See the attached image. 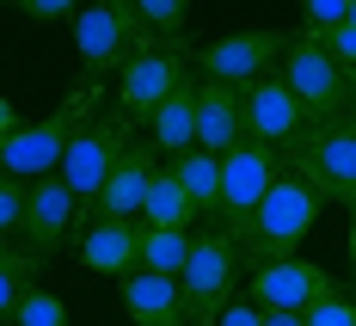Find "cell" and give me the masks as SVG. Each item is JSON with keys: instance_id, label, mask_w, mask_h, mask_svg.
I'll list each match as a JSON object with an SVG mask.
<instances>
[{"instance_id": "d590c367", "label": "cell", "mask_w": 356, "mask_h": 326, "mask_svg": "<svg viewBox=\"0 0 356 326\" xmlns=\"http://www.w3.org/2000/svg\"><path fill=\"white\" fill-rule=\"evenodd\" d=\"M0 6H6V0H0Z\"/></svg>"}, {"instance_id": "5b68a950", "label": "cell", "mask_w": 356, "mask_h": 326, "mask_svg": "<svg viewBox=\"0 0 356 326\" xmlns=\"http://www.w3.org/2000/svg\"><path fill=\"white\" fill-rule=\"evenodd\" d=\"M234 277H240V240L227 228H203L191 240V258L178 271V302H184V326H209L227 302H234Z\"/></svg>"}, {"instance_id": "4dcf8cb0", "label": "cell", "mask_w": 356, "mask_h": 326, "mask_svg": "<svg viewBox=\"0 0 356 326\" xmlns=\"http://www.w3.org/2000/svg\"><path fill=\"white\" fill-rule=\"evenodd\" d=\"M19 123H25V117H19V111H13V99H6V93H0V142H6V136H13V130H19Z\"/></svg>"}, {"instance_id": "d6a6232c", "label": "cell", "mask_w": 356, "mask_h": 326, "mask_svg": "<svg viewBox=\"0 0 356 326\" xmlns=\"http://www.w3.org/2000/svg\"><path fill=\"white\" fill-rule=\"evenodd\" d=\"M344 247H350V277H356V216H350V234H344Z\"/></svg>"}, {"instance_id": "5bb4252c", "label": "cell", "mask_w": 356, "mask_h": 326, "mask_svg": "<svg viewBox=\"0 0 356 326\" xmlns=\"http://www.w3.org/2000/svg\"><path fill=\"white\" fill-rule=\"evenodd\" d=\"M74 228H80V197L62 185V173H43V179H31V197H25V228H19L25 253H37V258L62 253Z\"/></svg>"}, {"instance_id": "52a82bcc", "label": "cell", "mask_w": 356, "mask_h": 326, "mask_svg": "<svg viewBox=\"0 0 356 326\" xmlns=\"http://www.w3.org/2000/svg\"><path fill=\"white\" fill-rule=\"evenodd\" d=\"M289 49V31H227L203 43V49H191V74L197 80H221V86H252L258 74H277Z\"/></svg>"}, {"instance_id": "8d00e7d4", "label": "cell", "mask_w": 356, "mask_h": 326, "mask_svg": "<svg viewBox=\"0 0 356 326\" xmlns=\"http://www.w3.org/2000/svg\"><path fill=\"white\" fill-rule=\"evenodd\" d=\"M0 326H6V320H0Z\"/></svg>"}, {"instance_id": "ba28073f", "label": "cell", "mask_w": 356, "mask_h": 326, "mask_svg": "<svg viewBox=\"0 0 356 326\" xmlns=\"http://www.w3.org/2000/svg\"><path fill=\"white\" fill-rule=\"evenodd\" d=\"M283 166H289V173H301L325 203H344V210H350V203H356V117L314 130L307 148H301L295 160H283Z\"/></svg>"}, {"instance_id": "ffe728a7", "label": "cell", "mask_w": 356, "mask_h": 326, "mask_svg": "<svg viewBox=\"0 0 356 326\" xmlns=\"http://www.w3.org/2000/svg\"><path fill=\"white\" fill-rule=\"evenodd\" d=\"M191 240H197V234H178V228H142V240H136V271L178 277L184 258H191Z\"/></svg>"}, {"instance_id": "8fae6325", "label": "cell", "mask_w": 356, "mask_h": 326, "mask_svg": "<svg viewBox=\"0 0 356 326\" xmlns=\"http://www.w3.org/2000/svg\"><path fill=\"white\" fill-rule=\"evenodd\" d=\"M184 62H191V49H184L178 37H172V43H147L142 56L117 74V111H123L129 123H147V117H154V105H160L178 80L191 74Z\"/></svg>"}, {"instance_id": "4fadbf2b", "label": "cell", "mask_w": 356, "mask_h": 326, "mask_svg": "<svg viewBox=\"0 0 356 326\" xmlns=\"http://www.w3.org/2000/svg\"><path fill=\"white\" fill-rule=\"evenodd\" d=\"M332 290V271L314 265V258H277V265H252V284L246 295L264 308V314H307L320 295Z\"/></svg>"}, {"instance_id": "83f0119b", "label": "cell", "mask_w": 356, "mask_h": 326, "mask_svg": "<svg viewBox=\"0 0 356 326\" xmlns=\"http://www.w3.org/2000/svg\"><path fill=\"white\" fill-rule=\"evenodd\" d=\"M13 6H19L25 19H37V25H56V19H74L86 0H13Z\"/></svg>"}, {"instance_id": "ac0fdd59", "label": "cell", "mask_w": 356, "mask_h": 326, "mask_svg": "<svg viewBox=\"0 0 356 326\" xmlns=\"http://www.w3.org/2000/svg\"><path fill=\"white\" fill-rule=\"evenodd\" d=\"M147 130H154V148H160L166 160H178V154H191V148H197V74H184L172 93L154 105Z\"/></svg>"}, {"instance_id": "f546056e", "label": "cell", "mask_w": 356, "mask_h": 326, "mask_svg": "<svg viewBox=\"0 0 356 326\" xmlns=\"http://www.w3.org/2000/svg\"><path fill=\"white\" fill-rule=\"evenodd\" d=\"M209 326H264V308H258L252 295H234V302H227V308H221Z\"/></svg>"}, {"instance_id": "30bf717a", "label": "cell", "mask_w": 356, "mask_h": 326, "mask_svg": "<svg viewBox=\"0 0 356 326\" xmlns=\"http://www.w3.org/2000/svg\"><path fill=\"white\" fill-rule=\"evenodd\" d=\"M277 173H283V154H270L258 142H240V148L221 154V228L227 234H240L258 216V203L277 185Z\"/></svg>"}, {"instance_id": "9c48e42d", "label": "cell", "mask_w": 356, "mask_h": 326, "mask_svg": "<svg viewBox=\"0 0 356 326\" xmlns=\"http://www.w3.org/2000/svg\"><path fill=\"white\" fill-rule=\"evenodd\" d=\"M129 154V117L123 111H111V117H86V130L68 142L62 154V185H68L80 203H92L99 197V185L111 179V166Z\"/></svg>"}, {"instance_id": "8992f818", "label": "cell", "mask_w": 356, "mask_h": 326, "mask_svg": "<svg viewBox=\"0 0 356 326\" xmlns=\"http://www.w3.org/2000/svg\"><path fill=\"white\" fill-rule=\"evenodd\" d=\"M240 123H246V142L270 148L283 160H295L307 148V136H314L301 99L283 86V74H258L252 86H240Z\"/></svg>"}, {"instance_id": "d4e9b609", "label": "cell", "mask_w": 356, "mask_h": 326, "mask_svg": "<svg viewBox=\"0 0 356 326\" xmlns=\"http://www.w3.org/2000/svg\"><path fill=\"white\" fill-rule=\"evenodd\" d=\"M25 197H31V185L13 179V173H0V247L19 240V228H25Z\"/></svg>"}, {"instance_id": "7c38bea8", "label": "cell", "mask_w": 356, "mask_h": 326, "mask_svg": "<svg viewBox=\"0 0 356 326\" xmlns=\"http://www.w3.org/2000/svg\"><path fill=\"white\" fill-rule=\"evenodd\" d=\"M160 179V148L154 142H129V154L111 166V179L99 185L92 203H80V228L86 222H142V203Z\"/></svg>"}, {"instance_id": "484cf974", "label": "cell", "mask_w": 356, "mask_h": 326, "mask_svg": "<svg viewBox=\"0 0 356 326\" xmlns=\"http://www.w3.org/2000/svg\"><path fill=\"white\" fill-rule=\"evenodd\" d=\"M307 326H356V295L332 284V290L307 308Z\"/></svg>"}, {"instance_id": "836d02e7", "label": "cell", "mask_w": 356, "mask_h": 326, "mask_svg": "<svg viewBox=\"0 0 356 326\" xmlns=\"http://www.w3.org/2000/svg\"><path fill=\"white\" fill-rule=\"evenodd\" d=\"M350 25H356V0H350Z\"/></svg>"}, {"instance_id": "277c9868", "label": "cell", "mask_w": 356, "mask_h": 326, "mask_svg": "<svg viewBox=\"0 0 356 326\" xmlns=\"http://www.w3.org/2000/svg\"><path fill=\"white\" fill-rule=\"evenodd\" d=\"M147 43H160V37H147V25L136 19L129 0H86L74 13V56H80V74L86 80L123 74Z\"/></svg>"}, {"instance_id": "f1b7e54d", "label": "cell", "mask_w": 356, "mask_h": 326, "mask_svg": "<svg viewBox=\"0 0 356 326\" xmlns=\"http://www.w3.org/2000/svg\"><path fill=\"white\" fill-rule=\"evenodd\" d=\"M320 43H325V56H332V62L356 80V25H338V31H325Z\"/></svg>"}, {"instance_id": "603a6c76", "label": "cell", "mask_w": 356, "mask_h": 326, "mask_svg": "<svg viewBox=\"0 0 356 326\" xmlns=\"http://www.w3.org/2000/svg\"><path fill=\"white\" fill-rule=\"evenodd\" d=\"M129 6L147 25V37H160V43H172L184 31V19H191V0H129Z\"/></svg>"}, {"instance_id": "e575fe53", "label": "cell", "mask_w": 356, "mask_h": 326, "mask_svg": "<svg viewBox=\"0 0 356 326\" xmlns=\"http://www.w3.org/2000/svg\"><path fill=\"white\" fill-rule=\"evenodd\" d=\"M350 216H356V203H350Z\"/></svg>"}, {"instance_id": "3957f363", "label": "cell", "mask_w": 356, "mask_h": 326, "mask_svg": "<svg viewBox=\"0 0 356 326\" xmlns=\"http://www.w3.org/2000/svg\"><path fill=\"white\" fill-rule=\"evenodd\" d=\"M277 74H283L289 93L301 99V111H307L314 130L356 117V80L325 56V43L314 31H289V49H283V62H277Z\"/></svg>"}, {"instance_id": "7402d4cb", "label": "cell", "mask_w": 356, "mask_h": 326, "mask_svg": "<svg viewBox=\"0 0 356 326\" xmlns=\"http://www.w3.org/2000/svg\"><path fill=\"white\" fill-rule=\"evenodd\" d=\"M37 265H43V258L25 253V247H0V320L19 308L25 290H37Z\"/></svg>"}, {"instance_id": "7a4b0ae2", "label": "cell", "mask_w": 356, "mask_h": 326, "mask_svg": "<svg viewBox=\"0 0 356 326\" xmlns=\"http://www.w3.org/2000/svg\"><path fill=\"white\" fill-rule=\"evenodd\" d=\"M86 117H99V80H80L49 117L19 123V130L0 142V173H13V179H25V185L43 179V173H62V154H68V142L86 130Z\"/></svg>"}, {"instance_id": "e0dca14e", "label": "cell", "mask_w": 356, "mask_h": 326, "mask_svg": "<svg viewBox=\"0 0 356 326\" xmlns=\"http://www.w3.org/2000/svg\"><path fill=\"white\" fill-rule=\"evenodd\" d=\"M123 314L136 326H184V302H178V277H154V271H129L117 277Z\"/></svg>"}, {"instance_id": "9a60e30c", "label": "cell", "mask_w": 356, "mask_h": 326, "mask_svg": "<svg viewBox=\"0 0 356 326\" xmlns=\"http://www.w3.org/2000/svg\"><path fill=\"white\" fill-rule=\"evenodd\" d=\"M136 240H142V222H86L80 240H68L74 258L99 277H129L136 271Z\"/></svg>"}, {"instance_id": "1f68e13d", "label": "cell", "mask_w": 356, "mask_h": 326, "mask_svg": "<svg viewBox=\"0 0 356 326\" xmlns=\"http://www.w3.org/2000/svg\"><path fill=\"white\" fill-rule=\"evenodd\" d=\"M264 326H307V314H264Z\"/></svg>"}, {"instance_id": "d6986e66", "label": "cell", "mask_w": 356, "mask_h": 326, "mask_svg": "<svg viewBox=\"0 0 356 326\" xmlns=\"http://www.w3.org/2000/svg\"><path fill=\"white\" fill-rule=\"evenodd\" d=\"M166 166H172V179L184 185L191 210L209 222V228H221V160H215V154H203V148H191V154L166 160Z\"/></svg>"}, {"instance_id": "cb8c5ba5", "label": "cell", "mask_w": 356, "mask_h": 326, "mask_svg": "<svg viewBox=\"0 0 356 326\" xmlns=\"http://www.w3.org/2000/svg\"><path fill=\"white\" fill-rule=\"evenodd\" d=\"M13 326H68V302L49 290H25L13 308Z\"/></svg>"}, {"instance_id": "2e32d148", "label": "cell", "mask_w": 356, "mask_h": 326, "mask_svg": "<svg viewBox=\"0 0 356 326\" xmlns=\"http://www.w3.org/2000/svg\"><path fill=\"white\" fill-rule=\"evenodd\" d=\"M246 142V123H240V93L221 86V80H197V148L203 154H227V148Z\"/></svg>"}, {"instance_id": "44dd1931", "label": "cell", "mask_w": 356, "mask_h": 326, "mask_svg": "<svg viewBox=\"0 0 356 326\" xmlns=\"http://www.w3.org/2000/svg\"><path fill=\"white\" fill-rule=\"evenodd\" d=\"M191 222H197V210H191L184 185L172 179V166H160V179H154V191L142 203V228H178V234H191Z\"/></svg>"}, {"instance_id": "6da1fadb", "label": "cell", "mask_w": 356, "mask_h": 326, "mask_svg": "<svg viewBox=\"0 0 356 326\" xmlns=\"http://www.w3.org/2000/svg\"><path fill=\"white\" fill-rule=\"evenodd\" d=\"M325 216V197L314 185L301 179V173H277V185L264 191V203H258V216L234 234L240 240V258L246 265H277V258H295L307 247V234H314V222Z\"/></svg>"}, {"instance_id": "4316f807", "label": "cell", "mask_w": 356, "mask_h": 326, "mask_svg": "<svg viewBox=\"0 0 356 326\" xmlns=\"http://www.w3.org/2000/svg\"><path fill=\"white\" fill-rule=\"evenodd\" d=\"M338 25H350V0H301V31H338Z\"/></svg>"}]
</instances>
